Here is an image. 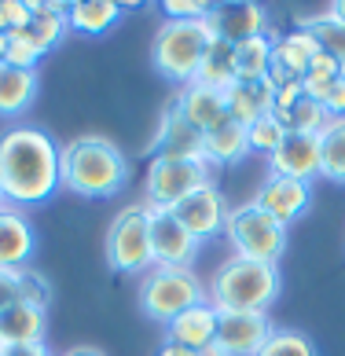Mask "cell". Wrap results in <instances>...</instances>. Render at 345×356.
I'll return each mask as SVG.
<instances>
[{"label":"cell","mask_w":345,"mask_h":356,"mask_svg":"<svg viewBox=\"0 0 345 356\" xmlns=\"http://www.w3.org/2000/svg\"><path fill=\"white\" fill-rule=\"evenodd\" d=\"M0 180L8 206H41L59 184V147L45 129L11 125L0 136Z\"/></svg>","instance_id":"1"},{"label":"cell","mask_w":345,"mask_h":356,"mask_svg":"<svg viewBox=\"0 0 345 356\" xmlns=\"http://www.w3.org/2000/svg\"><path fill=\"white\" fill-rule=\"evenodd\" d=\"M129 158L114 140L88 133L59 147V184L81 199H111L129 184Z\"/></svg>","instance_id":"2"},{"label":"cell","mask_w":345,"mask_h":356,"mask_svg":"<svg viewBox=\"0 0 345 356\" xmlns=\"http://www.w3.org/2000/svg\"><path fill=\"white\" fill-rule=\"evenodd\" d=\"M283 280L280 265H261L246 257H228L220 261L214 280L206 286V301L217 312H268V305L280 298Z\"/></svg>","instance_id":"3"},{"label":"cell","mask_w":345,"mask_h":356,"mask_svg":"<svg viewBox=\"0 0 345 356\" xmlns=\"http://www.w3.org/2000/svg\"><path fill=\"white\" fill-rule=\"evenodd\" d=\"M209 44H214V30H209L206 19H195V22L166 19L158 26L154 41H151V63L158 67V74H162L166 81L191 85Z\"/></svg>","instance_id":"4"},{"label":"cell","mask_w":345,"mask_h":356,"mask_svg":"<svg viewBox=\"0 0 345 356\" xmlns=\"http://www.w3.org/2000/svg\"><path fill=\"white\" fill-rule=\"evenodd\" d=\"M206 301V286L195 268H151L140 286V309L147 320L169 327L180 312Z\"/></svg>","instance_id":"5"},{"label":"cell","mask_w":345,"mask_h":356,"mask_svg":"<svg viewBox=\"0 0 345 356\" xmlns=\"http://www.w3.org/2000/svg\"><path fill=\"white\" fill-rule=\"evenodd\" d=\"M224 235H228L235 257H246V261L280 265V257L287 254V224L261 213L254 202H243L232 209Z\"/></svg>","instance_id":"6"},{"label":"cell","mask_w":345,"mask_h":356,"mask_svg":"<svg viewBox=\"0 0 345 356\" xmlns=\"http://www.w3.org/2000/svg\"><path fill=\"white\" fill-rule=\"evenodd\" d=\"M107 265L122 275H147L151 261V213L143 202L125 206L107 228Z\"/></svg>","instance_id":"7"},{"label":"cell","mask_w":345,"mask_h":356,"mask_svg":"<svg viewBox=\"0 0 345 356\" xmlns=\"http://www.w3.org/2000/svg\"><path fill=\"white\" fill-rule=\"evenodd\" d=\"M209 165L198 158H151L143 177V206L147 209H172L198 188H209Z\"/></svg>","instance_id":"8"},{"label":"cell","mask_w":345,"mask_h":356,"mask_svg":"<svg viewBox=\"0 0 345 356\" xmlns=\"http://www.w3.org/2000/svg\"><path fill=\"white\" fill-rule=\"evenodd\" d=\"M151 213V261L154 268H195L202 243L177 220L172 209H147Z\"/></svg>","instance_id":"9"},{"label":"cell","mask_w":345,"mask_h":356,"mask_svg":"<svg viewBox=\"0 0 345 356\" xmlns=\"http://www.w3.org/2000/svg\"><path fill=\"white\" fill-rule=\"evenodd\" d=\"M172 213H177V220L195 235L198 243H209V239H217V235H224L232 206L220 195V188L209 184V188H198L184 202H177V206H172Z\"/></svg>","instance_id":"10"},{"label":"cell","mask_w":345,"mask_h":356,"mask_svg":"<svg viewBox=\"0 0 345 356\" xmlns=\"http://www.w3.org/2000/svg\"><path fill=\"white\" fill-rule=\"evenodd\" d=\"M272 331L268 312H220L214 346L224 356H257Z\"/></svg>","instance_id":"11"},{"label":"cell","mask_w":345,"mask_h":356,"mask_svg":"<svg viewBox=\"0 0 345 356\" xmlns=\"http://www.w3.org/2000/svg\"><path fill=\"white\" fill-rule=\"evenodd\" d=\"M151 154L154 158H198V162H206L202 158V133L191 129L177 96L162 107V118H158V129L151 140Z\"/></svg>","instance_id":"12"},{"label":"cell","mask_w":345,"mask_h":356,"mask_svg":"<svg viewBox=\"0 0 345 356\" xmlns=\"http://www.w3.org/2000/svg\"><path fill=\"white\" fill-rule=\"evenodd\" d=\"M268 173L312 184L320 177V133H287L268 154Z\"/></svg>","instance_id":"13"},{"label":"cell","mask_w":345,"mask_h":356,"mask_svg":"<svg viewBox=\"0 0 345 356\" xmlns=\"http://www.w3.org/2000/svg\"><path fill=\"white\" fill-rule=\"evenodd\" d=\"M254 202L261 213H268V217H275L280 224H290V220H298L305 209H309V202H312V184H305V180H290V177H264L261 180V188H257V195Z\"/></svg>","instance_id":"14"},{"label":"cell","mask_w":345,"mask_h":356,"mask_svg":"<svg viewBox=\"0 0 345 356\" xmlns=\"http://www.w3.org/2000/svg\"><path fill=\"white\" fill-rule=\"evenodd\" d=\"M301 85H305V96L327 111V118H345V70L330 56L320 51L312 59L309 74L301 77Z\"/></svg>","instance_id":"15"},{"label":"cell","mask_w":345,"mask_h":356,"mask_svg":"<svg viewBox=\"0 0 345 356\" xmlns=\"http://www.w3.org/2000/svg\"><path fill=\"white\" fill-rule=\"evenodd\" d=\"M206 22H209V30H214V37L232 41V44H243V41H250V37L268 33L264 30L268 19H264L261 4H220V8H209Z\"/></svg>","instance_id":"16"},{"label":"cell","mask_w":345,"mask_h":356,"mask_svg":"<svg viewBox=\"0 0 345 356\" xmlns=\"http://www.w3.org/2000/svg\"><path fill=\"white\" fill-rule=\"evenodd\" d=\"M217 320H220V312L209 305V301L191 305L188 312H180L177 320L166 327V341L198 353V349H206V346H214V341H217Z\"/></svg>","instance_id":"17"},{"label":"cell","mask_w":345,"mask_h":356,"mask_svg":"<svg viewBox=\"0 0 345 356\" xmlns=\"http://www.w3.org/2000/svg\"><path fill=\"white\" fill-rule=\"evenodd\" d=\"M30 4H33L30 22H26L22 30L8 33V37H22L26 44H33L41 56H48V51L63 41V33L70 30V26H66V4H48V0H30Z\"/></svg>","instance_id":"18"},{"label":"cell","mask_w":345,"mask_h":356,"mask_svg":"<svg viewBox=\"0 0 345 356\" xmlns=\"http://www.w3.org/2000/svg\"><path fill=\"white\" fill-rule=\"evenodd\" d=\"M177 103H180L184 118L191 122V129H198V133H209V129H217L224 118H228L224 92L206 88V85H184L177 92Z\"/></svg>","instance_id":"19"},{"label":"cell","mask_w":345,"mask_h":356,"mask_svg":"<svg viewBox=\"0 0 345 356\" xmlns=\"http://www.w3.org/2000/svg\"><path fill=\"white\" fill-rule=\"evenodd\" d=\"M33 254V228L15 206H0V268H26Z\"/></svg>","instance_id":"20"},{"label":"cell","mask_w":345,"mask_h":356,"mask_svg":"<svg viewBox=\"0 0 345 356\" xmlns=\"http://www.w3.org/2000/svg\"><path fill=\"white\" fill-rule=\"evenodd\" d=\"M228 103V118L239 125H254L257 118L272 114L275 107V92L268 81H232V88L224 92Z\"/></svg>","instance_id":"21"},{"label":"cell","mask_w":345,"mask_h":356,"mask_svg":"<svg viewBox=\"0 0 345 356\" xmlns=\"http://www.w3.org/2000/svg\"><path fill=\"white\" fill-rule=\"evenodd\" d=\"M48 334V312L19 301L0 312V346H37Z\"/></svg>","instance_id":"22"},{"label":"cell","mask_w":345,"mask_h":356,"mask_svg":"<svg viewBox=\"0 0 345 356\" xmlns=\"http://www.w3.org/2000/svg\"><path fill=\"white\" fill-rule=\"evenodd\" d=\"M250 154V140H246V125L224 118L217 129L202 133V158L206 165H232L239 158Z\"/></svg>","instance_id":"23"},{"label":"cell","mask_w":345,"mask_h":356,"mask_svg":"<svg viewBox=\"0 0 345 356\" xmlns=\"http://www.w3.org/2000/svg\"><path fill=\"white\" fill-rule=\"evenodd\" d=\"M316 56H320V44H316V37L309 30H301V26L272 41V67H280V70L294 74V77L309 74Z\"/></svg>","instance_id":"24"},{"label":"cell","mask_w":345,"mask_h":356,"mask_svg":"<svg viewBox=\"0 0 345 356\" xmlns=\"http://www.w3.org/2000/svg\"><path fill=\"white\" fill-rule=\"evenodd\" d=\"M37 85H41L37 70L0 67V118H19L33 103Z\"/></svg>","instance_id":"25"},{"label":"cell","mask_w":345,"mask_h":356,"mask_svg":"<svg viewBox=\"0 0 345 356\" xmlns=\"http://www.w3.org/2000/svg\"><path fill=\"white\" fill-rule=\"evenodd\" d=\"M118 19H122V4H114V0H77V4H66V26L77 33L99 37Z\"/></svg>","instance_id":"26"},{"label":"cell","mask_w":345,"mask_h":356,"mask_svg":"<svg viewBox=\"0 0 345 356\" xmlns=\"http://www.w3.org/2000/svg\"><path fill=\"white\" fill-rule=\"evenodd\" d=\"M232 81H235V44H232V41H220V37H214V44L206 48L202 67H198V74H195V81H191V85H206V88L228 92Z\"/></svg>","instance_id":"27"},{"label":"cell","mask_w":345,"mask_h":356,"mask_svg":"<svg viewBox=\"0 0 345 356\" xmlns=\"http://www.w3.org/2000/svg\"><path fill=\"white\" fill-rule=\"evenodd\" d=\"M272 33L250 37V41L235 44V81H264L272 70Z\"/></svg>","instance_id":"28"},{"label":"cell","mask_w":345,"mask_h":356,"mask_svg":"<svg viewBox=\"0 0 345 356\" xmlns=\"http://www.w3.org/2000/svg\"><path fill=\"white\" fill-rule=\"evenodd\" d=\"M320 177L345 184V118H327L320 129Z\"/></svg>","instance_id":"29"},{"label":"cell","mask_w":345,"mask_h":356,"mask_svg":"<svg viewBox=\"0 0 345 356\" xmlns=\"http://www.w3.org/2000/svg\"><path fill=\"white\" fill-rule=\"evenodd\" d=\"M301 30H309L316 37V44H320L323 56H330L338 63V67L345 70V22H338L330 11H323V15H309L298 22Z\"/></svg>","instance_id":"30"},{"label":"cell","mask_w":345,"mask_h":356,"mask_svg":"<svg viewBox=\"0 0 345 356\" xmlns=\"http://www.w3.org/2000/svg\"><path fill=\"white\" fill-rule=\"evenodd\" d=\"M272 118L287 129V133H320V129L327 125V111L316 99H309V96L294 99L290 107L272 111Z\"/></svg>","instance_id":"31"},{"label":"cell","mask_w":345,"mask_h":356,"mask_svg":"<svg viewBox=\"0 0 345 356\" xmlns=\"http://www.w3.org/2000/svg\"><path fill=\"white\" fill-rule=\"evenodd\" d=\"M257 356H316V346L301 331H283V327H275Z\"/></svg>","instance_id":"32"},{"label":"cell","mask_w":345,"mask_h":356,"mask_svg":"<svg viewBox=\"0 0 345 356\" xmlns=\"http://www.w3.org/2000/svg\"><path fill=\"white\" fill-rule=\"evenodd\" d=\"M283 136H287V129L275 122L272 114H264V118H257L254 125H246V140H250V151H257V154H264L268 158L275 147L283 143Z\"/></svg>","instance_id":"33"},{"label":"cell","mask_w":345,"mask_h":356,"mask_svg":"<svg viewBox=\"0 0 345 356\" xmlns=\"http://www.w3.org/2000/svg\"><path fill=\"white\" fill-rule=\"evenodd\" d=\"M19 298L26 301V305L33 309H45L51 305V283L45 280L41 272H30V268H19Z\"/></svg>","instance_id":"34"},{"label":"cell","mask_w":345,"mask_h":356,"mask_svg":"<svg viewBox=\"0 0 345 356\" xmlns=\"http://www.w3.org/2000/svg\"><path fill=\"white\" fill-rule=\"evenodd\" d=\"M41 63V51L33 44H26L22 37H8V48H4V67H15V70H37Z\"/></svg>","instance_id":"35"},{"label":"cell","mask_w":345,"mask_h":356,"mask_svg":"<svg viewBox=\"0 0 345 356\" xmlns=\"http://www.w3.org/2000/svg\"><path fill=\"white\" fill-rule=\"evenodd\" d=\"M209 8H214V4H206V0H166V4H162L166 19H172V22H195V19H206V15H209Z\"/></svg>","instance_id":"36"},{"label":"cell","mask_w":345,"mask_h":356,"mask_svg":"<svg viewBox=\"0 0 345 356\" xmlns=\"http://www.w3.org/2000/svg\"><path fill=\"white\" fill-rule=\"evenodd\" d=\"M19 301V268H0V312H8Z\"/></svg>","instance_id":"37"},{"label":"cell","mask_w":345,"mask_h":356,"mask_svg":"<svg viewBox=\"0 0 345 356\" xmlns=\"http://www.w3.org/2000/svg\"><path fill=\"white\" fill-rule=\"evenodd\" d=\"M0 356H51V349L45 341H37V346H4Z\"/></svg>","instance_id":"38"},{"label":"cell","mask_w":345,"mask_h":356,"mask_svg":"<svg viewBox=\"0 0 345 356\" xmlns=\"http://www.w3.org/2000/svg\"><path fill=\"white\" fill-rule=\"evenodd\" d=\"M59 356H107L99 346H70L66 353H59Z\"/></svg>","instance_id":"39"},{"label":"cell","mask_w":345,"mask_h":356,"mask_svg":"<svg viewBox=\"0 0 345 356\" xmlns=\"http://www.w3.org/2000/svg\"><path fill=\"white\" fill-rule=\"evenodd\" d=\"M154 356H195V353H191V349H184V346H172V341H162Z\"/></svg>","instance_id":"40"},{"label":"cell","mask_w":345,"mask_h":356,"mask_svg":"<svg viewBox=\"0 0 345 356\" xmlns=\"http://www.w3.org/2000/svg\"><path fill=\"white\" fill-rule=\"evenodd\" d=\"M327 11H330V15H335L338 22H345V0H335V4H330Z\"/></svg>","instance_id":"41"},{"label":"cell","mask_w":345,"mask_h":356,"mask_svg":"<svg viewBox=\"0 0 345 356\" xmlns=\"http://www.w3.org/2000/svg\"><path fill=\"white\" fill-rule=\"evenodd\" d=\"M195 356H224V353H220V349H217V346H206V349H198V353H195Z\"/></svg>","instance_id":"42"},{"label":"cell","mask_w":345,"mask_h":356,"mask_svg":"<svg viewBox=\"0 0 345 356\" xmlns=\"http://www.w3.org/2000/svg\"><path fill=\"white\" fill-rule=\"evenodd\" d=\"M4 48H8V33H0V67H4Z\"/></svg>","instance_id":"43"},{"label":"cell","mask_w":345,"mask_h":356,"mask_svg":"<svg viewBox=\"0 0 345 356\" xmlns=\"http://www.w3.org/2000/svg\"><path fill=\"white\" fill-rule=\"evenodd\" d=\"M0 206H8V202H4V180H0Z\"/></svg>","instance_id":"44"},{"label":"cell","mask_w":345,"mask_h":356,"mask_svg":"<svg viewBox=\"0 0 345 356\" xmlns=\"http://www.w3.org/2000/svg\"><path fill=\"white\" fill-rule=\"evenodd\" d=\"M0 349H4V346H0Z\"/></svg>","instance_id":"45"}]
</instances>
